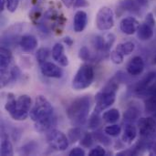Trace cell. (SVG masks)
<instances>
[{
  "label": "cell",
  "instance_id": "37",
  "mask_svg": "<svg viewBox=\"0 0 156 156\" xmlns=\"http://www.w3.org/2000/svg\"><path fill=\"white\" fill-rule=\"evenodd\" d=\"M5 5H6L5 0H0V11L2 12L5 8Z\"/></svg>",
  "mask_w": 156,
  "mask_h": 156
},
{
  "label": "cell",
  "instance_id": "15",
  "mask_svg": "<svg viewBox=\"0 0 156 156\" xmlns=\"http://www.w3.org/2000/svg\"><path fill=\"white\" fill-rule=\"evenodd\" d=\"M146 94H148V98L144 104L145 112L149 113L156 112V85L154 84Z\"/></svg>",
  "mask_w": 156,
  "mask_h": 156
},
{
  "label": "cell",
  "instance_id": "30",
  "mask_svg": "<svg viewBox=\"0 0 156 156\" xmlns=\"http://www.w3.org/2000/svg\"><path fill=\"white\" fill-rule=\"evenodd\" d=\"M105 154H106V151L101 146H96L89 154L90 156H104Z\"/></svg>",
  "mask_w": 156,
  "mask_h": 156
},
{
  "label": "cell",
  "instance_id": "38",
  "mask_svg": "<svg viewBox=\"0 0 156 156\" xmlns=\"http://www.w3.org/2000/svg\"><path fill=\"white\" fill-rule=\"evenodd\" d=\"M155 118H156V112H155Z\"/></svg>",
  "mask_w": 156,
  "mask_h": 156
},
{
  "label": "cell",
  "instance_id": "26",
  "mask_svg": "<svg viewBox=\"0 0 156 156\" xmlns=\"http://www.w3.org/2000/svg\"><path fill=\"white\" fill-rule=\"evenodd\" d=\"M80 130L77 127L75 128H72L69 131V133H68V136H69V140L71 142V143H76L78 140H80Z\"/></svg>",
  "mask_w": 156,
  "mask_h": 156
},
{
  "label": "cell",
  "instance_id": "9",
  "mask_svg": "<svg viewBox=\"0 0 156 156\" xmlns=\"http://www.w3.org/2000/svg\"><path fill=\"white\" fill-rule=\"evenodd\" d=\"M156 80L155 72H150L145 77H144L136 85L135 91L139 94H146L148 90L153 87Z\"/></svg>",
  "mask_w": 156,
  "mask_h": 156
},
{
  "label": "cell",
  "instance_id": "23",
  "mask_svg": "<svg viewBox=\"0 0 156 156\" xmlns=\"http://www.w3.org/2000/svg\"><path fill=\"white\" fill-rule=\"evenodd\" d=\"M138 117H139V111L134 107H131L124 112V115H123L124 122L132 123L135 120H137Z\"/></svg>",
  "mask_w": 156,
  "mask_h": 156
},
{
  "label": "cell",
  "instance_id": "12",
  "mask_svg": "<svg viewBox=\"0 0 156 156\" xmlns=\"http://www.w3.org/2000/svg\"><path fill=\"white\" fill-rule=\"evenodd\" d=\"M126 69H127V72L133 76H138V75L142 74L144 69V59L139 56L133 57L127 64Z\"/></svg>",
  "mask_w": 156,
  "mask_h": 156
},
{
  "label": "cell",
  "instance_id": "2",
  "mask_svg": "<svg viewBox=\"0 0 156 156\" xmlns=\"http://www.w3.org/2000/svg\"><path fill=\"white\" fill-rule=\"evenodd\" d=\"M91 107V99L89 96L80 97L74 100L67 109L69 121L75 125H82L86 122Z\"/></svg>",
  "mask_w": 156,
  "mask_h": 156
},
{
  "label": "cell",
  "instance_id": "31",
  "mask_svg": "<svg viewBox=\"0 0 156 156\" xmlns=\"http://www.w3.org/2000/svg\"><path fill=\"white\" fill-rule=\"evenodd\" d=\"M79 57L83 59V60H87L90 58V51L86 47H82L80 49V53H79Z\"/></svg>",
  "mask_w": 156,
  "mask_h": 156
},
{
  "label": "cell",
  "instance_id": "36",
  "mask_svg": "<svg viewBox=\"0 0 156 156\" xmlns=\"http://www.w3.org/2000/svg\"><path fill=\"white\" fill-rule=\"evenodd\" d=\"M63 2V4L67 6V7H70L71 5H74L75 0H61Z\"/></svg>",
  "mask_w": 156,
  "mask_h": 156
},
{
  "label": "cell",
  "instance_id": "3",
  "mask_svg": "<svg viewBox=\"0 0 156 156\" xmlns=\"http://www.w3.org/2000/svg\"><path fill=\"white\" fill-rule=\"evenodd\" d=\"M118 86L114 82H110L96 95V108L95 112L100 113L101 112L111 107L116 99Z\"/></svg>",
  "mask_w": 156,
  "mask_h": 156
},
{
  "label": "cell",
  "instance_id": "18",
  "mask_svg": "<svg viewBox=\"0 0 156 156\" xmlns=\"http://www.w3.org/2000/svg\"><path fill=\"white\" fill-rule=\"evenodd\" d=\"M11 59H12L11 51L5 48H0V69L2 73H4L7 69L11 62Z\"/></svg>",
  "mask_w": 156,
  "mask_h": 156
},
{
  "label": "cell",
  "instance_id": "14",
  "mask_svg": "<svg viewBox=\"0 0 156 156\" xmlns=\"http://www.w3.org/2000/svg\"><path fill=\"white\" fill-rule=\"evenodd\" d=\"M87 22H88V16L86 12L80 10L78 11L75 16H74V19H73V27L75 32L79 33L84 30V28L87 26Z\"/></svg>",
  "mask_w": 156,
  "mask_h": 156
},
{
  "label": "cell",
  "instance_id": "33",
  "mask_svg": "<svg viewBox=\"0 0 156 156\" xmlns=\"http://www.w3.org/2000/svg\"><path fill=\"white\" fill-rule=\"evenodd\" d=\"M92 142H93V140H92L91 136H90V134H87V135L82 139V141H81V144H82V145H84L85 147H90V146H91Z\"/></svg>",
  "mask_w": 156,
  "mask_h": 156
},
{
  "label": "cell",
  "instance_id": "5",
  "mask_svg": "<svg viewBox=\"0 0 156 156\" xmlns=\"http://www.w3.org/2000/svg\"><path fill=\"white\" fill-rule=\"evenodd\" d=\"M31 105V98L27 95H21L17 98L16 107L9 115L15 121H24L29 115Z\"/></svg>",
  "mask_w": 156,
  "mask_h": 156
},
{
  "label": "cell",
  "instance_id": "28",
  "mask_svg": "<svg viewBox=\"0 0 156 156\" xmlns=\"http://www.w3.org/2000/svg\"><path fill=\"white\" fill-rule=\"evenodd\" d=\"M123 58L124 56L122 54H121L119 51H117L116 49H114L112 53H111V58L112 61L115 64H121L123 61Z\"/></svg>",
  "mask_w": 156,
  "mask_h": 156
},
{
  "label": "cell",
  "instance_id": "25",
  "mask_svg": "<svg viewBox=\"0 0 156 156\" xmlns=\"http://www.w3.org/2000/svg\"><path fill=\"white\" fill-rule=\"evenodd\" d=\"M48 55H49V51L48 48H39L37 52V59L40 64H42L46 62V60L48 58Z\"/></svg>",
  "mask_w": 156,
  "mask_h": 156
},
{
  "label": "cell",
  "instance_id": "13",
  "mask_svg": "<svg viewBox=\"0 0 156 156\" xmlns=\"http://www.w3.org/2000/svg\"><path fill=\"white\" fill-rule=\"evenodd\" d=\"M52 57L61 66L66 67L69 65V59L67 56L64 54V47L62 44L60 43L55 44V46L52 48Z\"/></svg>",
  "mask_w": 156,
  "mask_h": 156
},
{
  "label": "cell",
  "instance_id": "29",
  "mask_svg": "<svg viewBox=\"0 0 156 156\" xmlns=\"http://www.w3.org/2000/svg\"><path fill=\"white\" fill-rule=\"evenodd\" d=\"M6 2V8L8 9L9 12L13 13L16 10L18 4H19V0H5Z\"/></svg>",
  "mask_w": 156,
  "mask_h": 156
},
{
  "label": "cell",
  "instance_id": "17",
  "mask_svg": "<svg viewBox=\"0 0 156 156\" xmlns=\"http://www.w3.org/2000/svg\"><path fill=\"white\" fill-rule=\"evenodd\" d=\"M137 36H138L139 39H141L143 41L151 39L154 36L153 27L148 25L147 23H144V24L140 25L139 28L137 30Z\"/></svg>",
  "mask_w": 156,
  "mask_h": 156
},
{
  "label": "cell",
  "instance_id": "10",
  "mask_svg": "<svg viewBox=\"0 0 156 156\" xmlns=\"http://www.w3.org/2000/svg\"><path fill=\"white\" fill-rule=\"evenodd\" d=\"M41 65V72L44 76L48 78H55L59 79L63 75L62 69L54 63L51 62H44Z\"/></svg>",
  "mask_w": 156,
  "mask_h": 156
},
{
  "label": "cell",
  "instance_id": "19",
  "mask_svg": "<svg viewBox=\"0 0 156 156\" xmlns=\"http://www.w3.org/2000/svg\"><path fill=\"white\" fill-rule=\"evenodd\" d=\"M136 136H137V128L133 123H126L122 135V141L124 143L131 144L135 140Z\"/></svg>",
  "mask_w": 156,
  "mask_h": 156
},
{
  "label": "cell",
  "instance_id": "27",
  "mask_svg": "<svg viewBox=\"0 0 156 156\" xmlns=\"http://www.w3.org/2000/svg\"><path fill=\"white\" fill-rule=\"evenodd\" d=\"M89 124H90V128H91V129H95V128H97L101 124V119L99 117V113L98 112H95L92 114V116L90 117V119L89 121Z\"/></svg>",
  "mask_w": 156,
  "mask_h": 156
},
{
  "label": "cell",
  "instance_id": "22",
  "mask_svg": "<svg viewBox=\"0 0 156 156\" xmlns=\"http://www.w3.org/2000/svg\"><path fill=\"white\" fill-rule=\"evenodd\" d=\"M0 154L2 156H10L13 155V147L8 140L7 137L4 136L2 138V143H1V150Z\"/></svg>",
  "mask_w": 156,
  "mask_h": 156
},
{
  "label": "cell",
  "instance_id": "35",
  "mask_svg": "<svg viewBox=\"0 0 156 156\" xmlns=\"http://www.w3.org/2000/svg\"><path fill=\"white\" fill-rule=\"evenodd\" d=\"M145 23H147L148 25H150V26H152V27H154V26L155 21H154V16H153V15H152V14H149V15L147 16V17H146V22H145Z\"/></svg>",
  "mask_w": 156,
  "mask_h": 156
},
{
  "label": "cell",
  "instance_id": "24",
  "mask_svg": "<svg viewBox=\"0 0 156 156\" xmlns=\"http://www.w3.org/2000/svg\"><path fill=\"white\" fill-rule=\"evenodd\" d=\"M105 133L109 136H112V137H117L120 135L121 132H122V128L121 126L117 125V124H113V125H110V126H107L104 130Z\"/></svg>",
  "mask_w": 156,
  "mask_h": 156
},
{
  "label": "cell",
  "instance_id": "1",
  "mask_svg": "<svg viewBox=\"0 0 156 156\" xmlns=\"http://www.w3.org/2000/svg\"><path fill=\"white\" fill-rule=\"evenodd\" d=\"M30 119L36 122L38 132H45L54 124L53 107L44 96H37L29 112Z\"/></svg>",
  "mask_w": 156,
  "mask_h": 156
},
{
  "label": "cell",
  "instance_id": "34",
  "mask_svg": "<svg viewBox=\"0 0 156 156\" xmlns=\"http://www.w3.org/2000/svg\"><path fill=\"white\" fill-rule=\"evenodd\" d=\"M73 5L75 7H83L88 5V2L86 0H75Z\"/></svg>",
  "mask_w": 156,
  "mask_h": 156
},
{
  "label": "cell",
  "instance_id": "8",
  "mask_svg": "<svg viewBox=\"0 0 156 156\" xmlns=\"http://www.w3.org/2000/svg\"><path fill=\"white\" fill-rule=\"evenodd\" d=\"M138 128L142 137L149 138L154 135L156 132V121L155 119L148 117V118H141L138 121Z\"/></svg>",
  "mask_w": 156,
  "mask_h": 156
},
{
  "label": "cell",
  "instance_id": "7",
  "mask_svg": "<svg viewBox=\"0 0 156 156\" xmlns=\"http://www.w3.org/2000/svg\"><path fill=\"white\" fill-rule=\"evenodd\" d=\"M48 143L51 148L56 151H65L69 147V139L58 130H51L47 136Z\"/></svg>",
  "mask_w": 156,
  "mask_h": 156
},
{
  "label": "cell",
  "instance_id": "20",
  "mask_svg": "<svg viewBox=\"0 0 156 156\" xmlns=\"http://www.w3.org/2000/svg\"><path fill=\"white\" fill-rule=\"evenodd\" d=\"M102 119L108 123H115L120 119V112L117 109H111L103 113Z\"/></svg>",
  "mask_w": 156,
  "mask_h": 156
},
{
  "label": "cell",
  "instance_id": "32",
  "mask_svg": "<svg viewBox=\"0 0 156 156\" xmlns=\"http://www.w3.org/2000/svg\"><path fill=\"white\" fill-rule=\"evenodd\" d=\"M85 155V152L83 149L76 147L74 149H72L69 153V156H84Z\"/></svg>",
  "mask_w": 156,
  "mask_h": 156
},
{
  "label": "cell",
  "instance_id": "21",
  "mask_svg": "<svg viewBox=\"0 0 156 156\" xmlns=\"http://www.w3.org/2000/svg\"><path fill=\"white\" fill-rule=\"evenodd\" d=\"M134 48H135V45L131 41H127V42L119 44L115 49L119 51L121 54H122L123 56H126V55H130L131 53H133Z\"/></svg>",
  "mask_w": 156,
  "mask_h": 156
},
{
  "label": "cell",
  "instance_id": "4",
  "mask_svg": "<svg viewBox=\"0 0 156 156\" xmlns=\"http://www.w3.org/2000/svg\"><path fill=\"white\" fill-rule=\"evenodd\" d=\"M94 79V71L90 65L83 64L78 69L73 80L72 88L76 90H80L89 88Z\"/></svg>",
  "mask_w": 156,
  "mask_h": 156
},
{
  "label": "cell",
  "instance_id": "16",
  "mask_svg": "<svg viewBox=\"0 0 156 156\" xmlns=\"http://www.w3.org/2000/svg\"><path fill=\"white\" fill-rule=\"evenodd\" d=\"M19 45L25 52H31L37 48V40L34 36L27 35L21 37Z\"/></svg>",
  "mask_w": 156,
  "mask_h": 156
},
{
  "label": "cell",
  "instance_id": "11",
  "mask_svg": "<svg viewBox=\"0 0 156 156\" xmlns=\"http://www.w3.org/2000/svg\"><path fill=\"white\" fill-rule=\"evenodd\" d=\"M139 26L140 24L137 19L133 16L125 17L120 23L121 30L126 35H133L134 33H136L139 28Z\"/></svg>",
  "mask_w": 156,
  "mask_h": 156
},
{
  "label": "cell",
  "instance_id": "6",
  "mask_svg": "<svg viewBox=\"0 0 156 156\" xmlns=\"http://www.w3.org/2000/svg\"><path fill=\"white\" fill-rule=\"evenodd\" d=\"M96 26L101 31L109 30L114 26L113 11L107 6L101 7L96 15Z\"/></svg>",
  "mask_w": 156,
  "mask_h": 156
}]
</instances>
